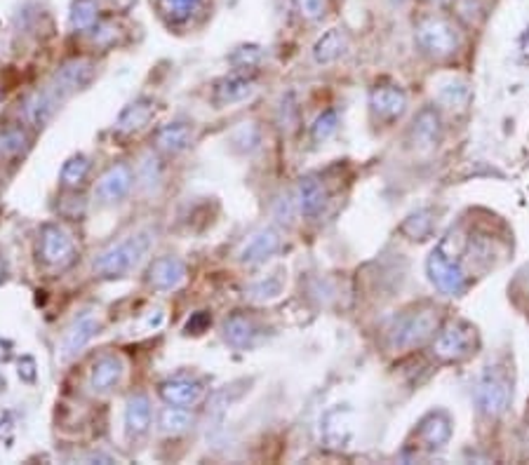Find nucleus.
I'll list each match as a JSON object with an SVG mask.
<instances>
[{
    "label": "nucleus",
    "instance_id": "4",
    "mask_svg": "<svg viewBox=\"0 0 529 465\" xmlns=\"http://www.w3.org/2000/svg\"><path fill=\"white\" fill-rule=\"evenodd\" d=\"M428 275H431V280L438 289H441L442 294H461L468 285V275L461 266V261L456 254L447 252V247L441 245L438 249L431 252L428 256Z\"/></svg>",
    "mask_w": 529,
    "mask_h": 465
},
{
    "label": "nucleus",
    "instance_id": "8",
    "mask_svg": "<svg viewBox=\"0 0 529 465\" xmlns=\"http://www.w3.org/2000/svg\"><path fill=\"white\" fill-rule=\"evenodd\" d=\"M132 184H134V172H132L130 164L116 163L102 174L95 188V195L102 205H116V202L127 198Z\"/></svg>",
    "mask_w": 529,
    "mask_h": 465
},
{
    "label": "nucleus",
    "instance_id": "13",
    "mask_svg": "<svg viewBox=\"0 0 529 465\" xmlns=\"http://www.w3.org/2000/svg\"><path fill=\"white\" fill-rule=\"evenodd\" d=\"M125 377V362L120 355H102L92 364V370H89V388L96 395H104V393H111V390L116 388Z\"/></svg>",
    "mask_w": 529,
    "mask_h": 465
},
{
    "label": "nucleus",
    "instance_id": "37",
    "mask_svg": "<svg viewBox=\"0 0 529 465\" xmlns=\"http://www.w3.org/2000/svg\"><path fill=\"white\" fill-rule=\"evenodd\" d=\"M234 57H242V62H238V66H252L262 59V50L259 48H241L235 50Z\"/></svg>",
    "mask_w": 529,
    "mask_h": 465
},
{
    "label": "nucleus",
    "instance_id": "35",
    "mask_svg": "<svg viewBox=\"0 0 529 465\" xmlns=\"http://www.w3.org/2000/svg\"><path fill=\"white\" fill-rule=\"evenodd\" d=\"M296 5H299V12H302L303 19L318 21L325 14L327 0H296Z\"/></svg>",
    "mask_w": 529,
    "mask_h": 465
},
{
    "label": "nucleus",
    "instance_id": "19",
    "mask_svg": "<svg viewBox=\"0 0 529 465\" xmlns=\"http://www.w3.org/2000/svg\"><path fill=\"white\" fill-rule=\"evenodd\" d=\"M417 435H419V439L424 442V446L438 449V446L447 445L449 438H452V421H449V416H447L445 411H433V414H428V416L421 421Z\"/></svg>",
    "mask_w": 529,
    "mask_h": 465
},
{
    "label": "nucleus",
    "instance_id": "2",
    "mask_svg": "<svg viewBox=\"0 0 529 465\" xmlns=\"http://www.w3.org/2000/svg\"><path fill=\"white\" fill-rule=\"evenodd\" d=\"M441 324V313L438 309H419L412 313H405L400 320H395L388 341H391L393 350H407L424 343L431 334H435V329Z\"/></svg>",
    "mask_w": 529,
    "mask_h": 465
},
{
    "label": "nucleus",
    "instance_id": "12",
    "mask_svg": "<svg viewBox=\"0 0 529 465\" xmlns=\"http://www.w3.org/2000/svg\"><path fill=\"white\" fill-rule=\"evenodd\" d=\"M370 106L374 118L384 120V123H393L395 118L405 113L407 95L395 85H381V88L372 89Z\"/></svg>",
    "mask_w": 529,
    "mask_h": 465
},
{
    "label": "nucleus",
    "instance_id": "26",
    "mask_svg": "<svg viewBox=\"0 0 529 465\" xmlns=\"http://www.w3.org/2000/svg\"><path fill=\"white\" fill-rule=\"evenodd\" d=\"M193 425V416L188 407H177V404H167L165 409L160 411L158 428L165 435H179L186 432Z\"/></svg>",
    "mask_w": 529,
    "mask_h": 465
},
{
    "label": "nucleus",
    "instance_id": "9",
    "mask_svg": "<svg viewBox=\"0 0 529 465\" xmlns=\"http://www.w3.org/2000/svg\"><path fill=\"white\" fill-rule=\"evenodd\" d=\"M186 278H188V271L184 261L177 256H160L149 268L146 282L158 292H174L184 285Z\"/></svg>",
    "mask_w": 529,
    "mask_h": 465
},
{
    "label": "nucleus",
    "instance_id": "16",
    "mask_svg": "<svg viewBox=\"0 0 529 465\" xmlns=\"http://www.w3.org/2000/svg\"><path fill=\"white\" fill-rule=\"evenodd\" d=\"M292 198H295L296 212L303 214V217H316L327 202V191L318 177H303L299 179Z\"/></svg>",
    "mask_w": 529,
    "mask_h": 465
},
{
    "label": "nucleus",
    "instance_id": "1",
    "mask_svg": "<svg viewBox=\"0 0 529 465\" xmlns=\"http://www.w3.org/2000/svg\"><path fill=\"white\" fill-rule=\"evenodd\" d=\"M151 242L153 235L149 231H139L130 238L120 240V242H113L95 259V271L109 280L125 278L144 261V256L151 249Z\"/></svg>",
    "mask_w": 529,
    "mask_h": 465
},
{
    "label": "nucleus",
    "instance_id": "11",
    "mask_svg": "<svg viewBox=\"0 0 529 465\" xmlns=\"http://www.w3.org/2000/svg\"><path fill=\"white\" fill-rule=\"evenodd\" d=\"M153 409L151 400L144 393H134L125 404V438L130 442H137L151 431Z\"/></svg>",
    "mask_w": 529,
    "mask_h": 465
},
{
    "label": "nucleus",
    "instance_id": "23",
    "mask_svg": "<svg viewBox=\"0 0 529 465\" xmlns=\"http://www.w3.org/2000/svg\"><path fill=\"white\" fill-rule=\"evenodd\" d=\"M349 48V38L341 28H330L327 34H323L318 38V42L313 45V59L318 64H332L337 62L339 57L344 55Z\"/></svg>",
    "mask_w": 529,
    "mask_h": 465
},
{
    "label": "nucleus",
    "instance_id": "22",
    "mask_svg": "<svg viewBox=\"0 0 529 465\" xmlns=\"http://www.w3.org/2000/svg\"><path fill=\"white\" fill-rule=\"evenodd\" d=\"M193 141V127L186 123H170L158 132L156 137V146L167 156H177V153L186 151Z\"/></svg>",
    "mask_w": 529,
    "mask_h": 465
},
{
    "label": "nucleus",
    "instance_id": "34",
    "mask_svg": "<svg viewBox=\"0 0 529 465\" xmlns=\"http://www.w3.org/2000/svg\"><path fill=\"white\" fill-rule=\"evenodd\" d=\"M234 144H242V151H252V149L259 146V130L252 123H245L234 134Z\"/></svg>",
    "mask_w": 529,
    "mask_h": 465
},
{
    "label": "nucleus",
    "instance_id": "15",
    "mask_svg": "<svg viewBox=\"0 0 529 465\" xmlns=\"http://www.w3.org/2000/svg\"><path fill=\"white\" fill-rule=\"evenodd\" d=\"M280 249V232L275 228H262L242 245L241 261L245 266H259L266 259H271L275 252Z\"/></svg>",
    "mask_w": 529,
    "mask_h": 465
},
{
    "label": "nucleus",
    "instance_id": "3",
    "mask_svg": "<svg viewBox=\"0 0 529 465\" xmlns=\"http://www.w3.org/2000/svg\"><path fill=\"white\" fill-rule=\"evenodd\" d=\"M475 348H478V332H475L473 324H468L464 320L447 324L441 334L435 336L433 343L435 357H441L445 362L466 360L468 355H473Z\"/></svg>",
    "mask_w": 529,
    "mask_h": 465
},
{
    "label": "nucleus",
    "instance_id": "20",
    "mask_svg": "<svg viewBox=\"0 0 529 465\" xmlns=\"http://www.w3.org/2000/svg\"><path fill=\"white\" fill-rule=\"evenodd\" d=\"M64 103V96L57 92L52 85H48L41 92H35L31 99L27 102V118L35 125H45L50 118L55 116L59 106Z\"/></svg>",
    "mask_w": 529,
    "mask_h": 465
},
{
    "label": "nucleus",
    "instance_id": "39",
    "mask_svg": "<svg viewBox=\"0 0 529 465\" xmlns=\"http://www.w3.org/2000/svg\"><path fill=\"white\" fill-rule=\"evenodd\" d=\"M433 3H445V0H433Z\"/></svg>",
    "mask_w": 529,
    "mask_h": 465
},
{
    "label": "nucleus",
    "instance_id": "36",
    "mask_svg": "<svg viewBox=\"0 0 529 465\" xmlns=\"http://www.w3.org/2000/svg\"><path fill=\"white\" fill-rule=\"evenodd\" d=\"M24 144H27V134L21 130H7L0 137V149H5L7 153H19Z\"/></svg>",
    "mask_w": 529,
    "mask_h": 465
},
{
    "label": "nucleus",
    "instance_id": "17",
    "mask_svg": "<svg viewBox=\"0 0 529 465\" xmlns=\"http://www.w3.org/2000/svg\"><path fill=\"white\" fill-rule=\"evenodd\" d=\"M160 395L167 404H177V407H193L198 404L205 395V385L196 381V378L177 377L170 378L165 384L160 385Z\"/></svg>",
    "mask_w": 529,
    "mask_h": 465
},
{
    "label": "nucleus",
    "instance_id": "30",
    "mask_svg": "<svg viewBox=\"0 0 529 465\" xmlns=\"http://www.w3.org/2000/svg\"><path fill=\"white\" fill-rule=\"evenodd\" d=\"M282 287H285V278L282 273H273L264 278V280H257L252 287L248 289L249 299H255V301H268V299H275V296L280 294Z\"/></svg>",
    "mask_w": 529,
    "mask_h": 465
},
{
    "label": "nucleus",
    "instance_id": "27",
    "mask_svg": "<svg viewBox=\"0 0 529 465\" xmlns=\"http://www.w3.org/2000/svg\"><path fill=\"white\" fill-rule=\"evenodd\" d=\"M205 5V0H158L160 14L165 17L170 24H184L196 12H200Z\"/></svg>",
    "mask_w": 529,
    "mask_h": 465
},
{
    "label": "nucleus",
    "instance_id": "5",
    "mask_svg": "<svg viewBox=\"0 0 529 465\" xmlns=\"http://www.w3.org/2000/svg\"><path fill=\"white\" fill-rule=\"evenodd\" d=\"M475 404L485 416H502L510 404V381L502 370L489 367L475 385Z\"/></svg>",
    "mask_w": 529,
    "mask_h": 465
},
{
    "label": "nucleus",
    "instance_id": "7",
    "mask_svg": "<svg viewBox=\"0 0 529 465\" xmlns=\"http://www.w3.org/2000/svg\"><path fill=\"white\" fill-rule=\"evenodd\" d=\"M41 256L50 268L64 271L76 263L78 249L71 232L59 224H50L41 231Z\"/></svg>",
    "mask_w": 529,
    "mask_h": 465
},
{
    "label": "nucleus",
    "instance_id": "21",
    "mask_svg": "<svg viewBox=\"0 0 529 465\" xmlns=\"http://www.w3.org/2000/svg\"><path fill=\"white\" fill-rule=\"evenodd\" d=\"M224 341L234 348H249L255 346L257 336H259V327L255 324V320H249L248 315H231L224 322Z\"/></svg>",
    "mask_w": 529,
    "mask_h": 465
},
{
    "label": "nucleus",
    "instance_id": "18",
    "mask_svg": "<svg viewBox=\"0 0 529 465\" xmlns=\"http://www.w3.org/2000/svg\"><path fill=\"white\" fill-rule=\"evenodd\" d=\"M410 137H412V144L419 149V151H431L438 146L441 141V118L435 113L433 109H424L417 116L412 125V132H410Z\"/></svg>",
    "mask_w": 529,
    "mask_h": 465
},
{
    "label": "nucleus",
    "instance_id": "32",
    "mask_svg": "<svg viewBox=\"0 0 529 465\" xmlns=\"http://www.w3.org/2000/svg\"><path fill=\"white\" fill-rule=\"evenodd\" d=\"M337 127H339L337 111H325L323 116L316 120V125H313V139H316V141H327V139L337 132Z\"/></svg>",
    "mask_w": 529,
    "mask_h": 465
},
{
    "label": "nucleus",
    "instance_id": "29",
    "mask_svg": "<svg viewBox=\"0 0 529 465\" xmlns=\"http://www.w3.org/2000/svg\"><path fill=\"white\" fill-rule=\"evenodd\" d=\"M89 167H92V164H89L88 156L69 157L62 167V186H66V188H78V186L88 179Z\"/></svg>",
    "mask_w": 529,
    "mask_h": 465
},
{
    "label": "nucleus",
    "instance_id": "14",
    "mask_svg": "<svg viewBox=\"0 0 529 465\" xmlns=\"http://www.w3.org/2000/svg\"><path fill=\"white\" fill-rule=\"evenodd\" d=\"M99 329H102V322L96 315H80L73 324H71L62 336V357L64 360H69V357L78 355L80 350L88 346L96 334H99Z\"/></svg>",
    "mask_w": 529,
    "mask_h": 465
},
{
    "label": "nucleus",
    "instance_id": "31",
    "mask_svg": "<svg viewBox=\"0 0 529 465\" xmlns=\"http://www.w3.org/2000/svg\"><path fill=\"white\" fill-rule=\"evenodd\" d=\"M160 179H163V167H160V163L156 157L146 156L144 160H142V164H139V181H142V186L153 188V186L160 184Z\"/></svg>",
    "mask_w": 529,
    "mask_h": 465
},
{
    "label": "nucleus",
    "instance_id": "28",
    "mask_svg": "<svg viewBox=\"0 0 529 465\" xmlns=\"http://www.w3.org/2000/svg\"><path fill=\"white\" fill-rule=\"evenodd\" d=\"M96 19H99V5H96V0H76V3H73L69 14L71 31H76V34L89 31V28H95Z\"/></svg>",
    "mask_w": 529,
    "mask_h": 465
},
{
    "label": "nucleus",
    "instance_id": "10",
    "mask_svg": "<svg viewBox=\"0 0 529 465\" xmlns=\"http://www.w3.org/2000/svg\"><path fill=\"white\" fill-rule=\"evenodd\" d=\"M95 73H96L95 64L88 62V59H73V62L64 64L62 69L57 71L50 85H52L64 99H69L73 92H78V89H83L85 85H89L92 78H95Z\"/></svg>",
    "mask_w": 529,
    "mask_h": 465
},
{
    "label": "nucleus",
    "instance_id": "6",
    "mask_svg": "<svg viewBox=\"0 0 529 465\" xmlns=\"http://www.w3.org/2000/svg\"><path fill=\"white\" fill-rule=\"evenodd\" d=\"M459 34L454 27L445 19H431L421 21L417 27V45H419L428 57L433 59H447L459 50Z\"/></svg>",
    "mask_w": 529,
    "mask_h": 465
},
{
    "label": "nucleus",
    "instance_id": "38",
    "mask_svg": "<svg viewBox=\"0 0 529 465\" xmlns=\"http://www.w3.org/2000/svg\"><path fill=\"white\" fill-rule=\"evenodd\" d=\"M391 3H395V5H398V3H402V0H391Z\"/></svg>",
    "mask_w": 529,
    "mask_h": 465
},
{
    "label": "nucleus",
    "instance_id": "24",
    "mask_svg": "<svg viewBox=\"0 0 529 465\" xmlns=\"http://www.w3.org/2000/svg\"><path fill=\"white\" fill-rule=\"evenodd\" d=\"M153 113H156V106H153L151 102H146V99H139V102L130 103L127 109L120 113V118H118L116 123V130L120 132V134H132V132H139L142 127H146L149 125V120L153 118Z\"/></svg>",
    "mask_w": 529,
    "mask_h": 465
},
{
    "label": "nucleus",
    "instance_id": "33",
    "mask_svg": "<svg viewBox=\"0 0 529 465\" xmlns=\"http://www.w3.org/2000/svg\"><path fill=\"white\" fill-rule=\"evenodd\" d=\"M431 226H433V219H428V212H419L407 219L402 231H405L407 235H412L414 240H424L428 235V231H431Z\"/></svg>",
    "mask_w": 529,
    "mask_h": 465
},
{
    "label": "nucleus",
    "instance_id": "25",
    "mask_svg": "<svg viewBox=\"0 0 529 465\" xmlns=\"http://www.w3.org/2000/svg\"><path fill=\"white\" fill-rule=\"evenodd\" d=\"M255 92V82L249 80V78L242 76H234L226 78V80H221L214 89V99L217 103H235L242 102V99H248L249 95Z\"/></svg>",
    "mask_w": 529,
    "mask_h": 465
}]
</instances>
